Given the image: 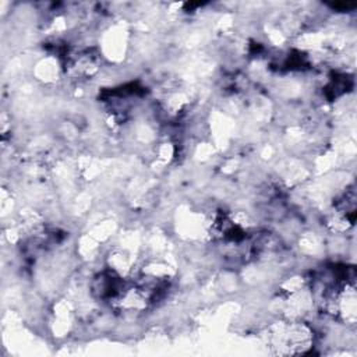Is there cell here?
I'll list each match as a JSON object with an SVG mask.
<instances>
[{
	"mask_svg": "<svg viewBox=\"0 0 357 357\" xmlns=\"http://www.w3.org/2000/svg\"><path fill=\"white\" fill-rule=\"evenodd\" d=\"M311 331L300 322L279 324L272 326L269 342L271 347L279 354L305 353L312 344Z\"/></svg>",
	"mask_w": 357,
	"mask_h": 357,
	"instance_id": "cell-1",
	"label": "cell"
}]
</instances>
